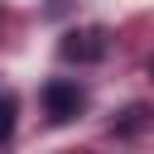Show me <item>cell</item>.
I'll return each instance as SVG.
<instances>
[{
    "instance_id": "6da1fadb",
    "label": "cell",
    "mask_w": 154,
    "mask_h": 154,
    "mask_svg": "<svg viewBox=\"0 0 154 154\" xmlns=\"http://www.w3.org/2000/svg\"><path fill=\"white\" fill-rule=\"evenodd\" d=\"M43 106H48L53 120H72V116L82 111V91H77L72 82H48V87H43Z\"/></svg>"
},
{
    "instance_id": "7a4b0ae2",
    "label": "cell",
    "mask_w": 154,
    "mask_h": 154,
    "mask_svg": "<svg viewBox=\"0 0 154 154\" xmlns=\"http://www.w3.org/2000/svg\"><path fill=\"white\" fill-rule=\"evenodd\" d=\"M101 53H106L101 29H82V34H67L63 38V58H72V63H96Z\"/></svg>"
},
{
    "instance_id": "3957f363",
    "label": "cell",
    "mask_w": 154,
    "mask_h": 154,
    "mask_svg": "<svg viewBox=\"0 0 154 154\" xmlns=\"http://www.w3.org/2000/svg\"><path fill=\"white\" fill-rule=\"evenodd\" d=\"M10 130H14V101L5 96L0 101V140H10Z\"/></svg>"
}]
</instances>
